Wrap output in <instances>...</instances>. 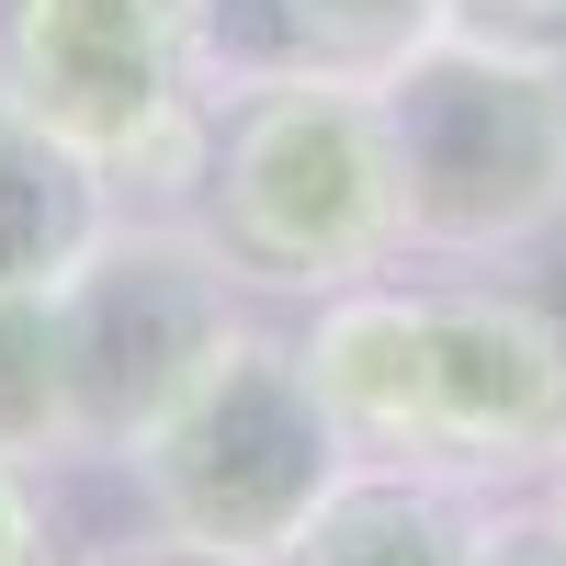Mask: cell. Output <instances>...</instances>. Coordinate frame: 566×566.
<instances>
[{
  "label": "cell",
  "mask_w": 566,
  "mask_h": 566,
  "mask_svg": "<svg viewBox=\"0 0 566 566\" xmlns=\"http://www.w3.org/2000/svg\"><path fill=\"white\" fill-rule=\"evenodd\" d=\"M306 374L340 442L431 476H522L566 431V317L510 283H340L317 295Z\"/></svg>",
  "instance_id": "cell-1"
},
{
  "label": "cell",
  "mask_w": 566,
  "mask_h": 566,
  "mask_svg": "<svg viewBox=\"0 0 566 566\" xmlns=\"http://www.w3.org/2000/svg\"><path fill=\"white\" fill-rule=\"evenodd\" d=\"M205 239L272 295H340L408 250L374 80H250L205 148Z\"/></svg>",
  "instance_id": "cell-2"
},
{
  "label": "cell",
  "mask_w": 566,
  "mask_h": 566,
  "mask_svg": "<svg viewBox=\"0 0 566 566\" xmlns=\"http://www.w3.org/2000/svg\"><path fill=\"white\" fill-rule=\"evenodd\" d=\"M397 148V216L408 250L499 261L566 216V69L510 45L431 34L408 69L374 80Z\"/></svg>",
  "instance_id": "cell-3"
},
{
  "label": "cell",
  "mask_w": 566,
  "mask_h": 566,
  "mask_svg": "<svg viewBox=\"0 0 566 566\" xmlns=\"http://www.w3.org/2000/svg\"><path fill=\"white\" fill-rule=\"evenodd\" d=\"M125 464H136V488H148L159 533L216 544L239 566H272L306 533V510L340 488L352 442H340V419H328L306 352L239 317L216 340V363L170 397V419Z\"/></svg>",
  "instance_id": "cell-4"
},
{
  "label": "cell",
  "mask_w": 566,
  "mask_h": 566,
  "mask_svg": "<svg viewBox=\"0 0 566 566\" xmlns=\"http://www.w3.org/2000/svg\"><path fill=\"white\" fill-rule=\"evenodd\" d=\"M0 103L69 136L114 193H193L216 148L193 0H0Z\"/></svg>",
  "instance_id": "cell-5"
},
{
  "label": "cell",
  "mask_w": 566,
  "mask_h": 566,
  "mask_svg": "<svg viewBox=\"0 0 566 566\" xmlns=\"http://www.w3.org/2000/svg\"><path fill=\"white\" fill-rule=\"evenodd\" d=\"M239 328V261L205 227L170 216H114L69 272H57V340H69V419L80 453H136L170 419V397L216 363Z\"/></svg>",
  "instance_id": "cell-6"
},
{
  "label": "cell",
  "mask_w": 566,
  "mask_h": 566,
  "mask_svg": "<svg viewBox=\"0 0 566 566\" xmlns=\"http://www.w3.org/2000/svg\"><path fill=\"white\" fill-rule=\"evenodd\" d=\"M205 23V80H386L442 34V0H193Z\"/></svg>",
  "instance_id": "cell-7"
},
{
  "label": "cell",
  "mask_w": 566,
  "mask_h": 566,
  "mask_svg": "<svg viewBox=\"0 0 566 566\" xmlns=\"http://www.w3.org/2000/svg\"><path fill=\"white\" fill-rule=\"evenodd\" d=\"M476 510H464V476H431V464H374L352 453L340 488L306 510V533L272 566H476Z\"/></svg>",
  "instance_id": "cell-8"
},
{
  "label": "cell",
  "mask_w": 566,
  "mask_h": 566,
  "mask_svg": "<svg viewBox=\"0 0 566 566\" xmlns=\"http://www.w3.org/2000/svg\"><path fill=\"white\" fill-rule=\"evenodd\" d=\"M103 227H114V181L69 136L0 103V283H57Z\"/></svg>",
  "instance_id": "cell-9"
},
{
  "label": "cell",
  "mask_w": 566,
  "mask_h": 566,
  "mask_svg": "<svg viewBox=\"0 0 566 566\" xmlns=\"http://www.w3.org/2000/svg\"><path fill=\"white\" fill-rule=\"evenodd\" d=\"M0 453H80L69 419V340H57V283H0Z\"/></svg>",
  "instance_id": "cell-10"
},
{
  "label": "cell",
  "mask_w": 566,
  "mask_h": 566,
  "mask_svg": "<svg viewBox=\"0 0 566 566\" xmlns=\"http://www.w3.org/2000/svg\"><path fill=\"white\" fill-rule=\"evenodd\" d=\"M442 34L510 45V57H555V69H566V0H442Z\"/></svg>",
  "instance_id": "cell-11"
},
{
  "label": "cell",
  "mask_w": 566,
  "mask_h": 566,
  "mask_svg": "<svg viewBox=\"0 0 566 566\" xmlns=\"http://www.w3.org/2000/svg\"><path fill=\"white\" fill-rule=\"evenodd\" d=\"M476 566H566V522L555 510H510L476 533Z\"/></svg>",
  "instance_id": "cell-12"
},
{
  "label": "cell",
  "mask_w": 566,
  "mask_h": 566,
  "mask_svg": "<svg viewBox=\"0 0 566 566\" xmlns=\"http://www.w3.org/2000/svg\"><path fill=\"white\" fill-rule=\"evenodd\" d=\"M0 566H57V544H45V499L23 488L12 453H0Z\"/></svg>",
  "instance_id": "cell-13"
},
{
  "label": "cell",
  "mask_w": 566,
  "mask_h": 566,
  "mask_svg": "<svg viewBox=\"0 0 566 566\" xmlns=\"http://www.w3.org/2000/svg\"><path fill=\"white\" fill-rule=\"evenodd\" d=\"M80 566H239V555H216V544H181V533H159V544H103V555H80Z\"/></svg>",
  "instance_id": "cell-14"
},
{
  "label": "cell",
  "mask_w": 566,
  "mask_h": 566,
  "mask_svg": "<svg viewBox=\"0 0 566 566\" xmlns=\"http://www.w3.org/2000/svg\"><path fill=\"white\" fill-rule=\"evenodd\" d=\"M544 510L566 522V431H555V453H544Z\"/></svg>",
  "instance_id": "cell-15"
}]
</instances>
